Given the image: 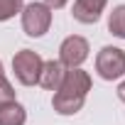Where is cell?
<instances>
[{"instance_id": "cell-10", "label": "cell", "mask_w": 125, "mask_h": 125, "mask_svg": "<svg viewBox=\"0 0 125 125\" xmlns=\"http://www.w3.org/2000/svg\"><path fill=\"white\" fill-rule=\"evenodd\" d=\"M22 8H25L22 0H0V22L12 20L17 12H22Z\"/></svg>"}, {"instance_id": "cell-8", "label": "cell", "mask_w": 125, "mask_h": 125, "mask_svg": "<svg viewBox=\"0 0 125 125\" xmlns=\"http://www.w3.org/2000/svg\"><path fill=\"white\" fill-rule=\"evenodd\" d=\"M27 123V110L17 101L0 105V125H25Z\"/></svg>"}, {"instance_id": "cell-6", "label": "cell", "mask_w": 125, "mask_h": 125, "mask_svg": "<svg viewBox=\"0 0 125 125\" xmlns=\"http://www.w3.org/2000/svg\"><path fill=\"white\" fill-rule=\"evenodd\" d=\"M66 66L61 64L59 59H49V61H44L42 64V71H39V86L42 88H47V91H59L61 88V83H64V79H66Z\"/></svg>"}, {"instance_id": "cell-2", "label": "cell", "mask_w": 125, "mask_h": 125, "mask_svg": "<svg viewBox=\"0 0 125 125\" xmlns=\"http://www.w3.org/2000/svg\"><path fill=\"white\" fill-rule=\"evenodd\" d=\"M42 64H44V59H42L37 52H32V49H20V52L12 56L15 79H17L22 86H34V83L39 81Z\"/></svg>"}, {"instance_id": "cell-3", "label": "cell", "mask_w": 125, "mask_h": 125, "mask_svg": "<svg viewBox=\"0 0 125 125\" xmlns=\"http://www.w3.org/2000/svg\"><path fill=\"white\" fill-rule=\"evenodd\" d=\"M52 27V10L44 3H30L22 8V30L27 37H44Z\"/></svg>"}, {"instance_id": "cell-13", "label": "cell", "mask_w": 125, "mask_h": 125, "mask_svg": "<svg viewBox=\"0 0 125 125\" xmlns=\"http://www.w3.org/2000/svg\"><path fill=\"white\" fill-rule=\"evenodd\" d=\"M115 93H118V98L125 103V81H120V83H118V91H115Z\"/></svg>"}, {"instance_id": "cell-14", "label": "cell", "mask_w": 125, "mask_h": 125, "mask_svg": "<svg viewBox=\"0 0 125 125\" xmlns=\"http://www.w3.org/2000/svg\"><path fill=\"white\" fill-rule=\"evenodd\" d=\"M0 76H5V71H3V61H0Z\"/></svg>"}, {"instance_id": "cell-5", "label": "cell", "mask_w": 125, "mask_h": 125, "mask_svg": "<svg viewBox=\"0 0 125 125\" xmlns=\"http://www.w3.org/2000/svg\"><path fill=\"white\" fill-rule=\"evenodd\" d=\"M88 52H91L88 39L81 34H71L59 44V61L66 69H81V64L88 59Z\"/></svg>"}, {"instance_id": "cell-4", "label": "cell", "mask_w": 125, "mask_h": 125, "mask_svg": "<svg viewBox=\"0 0 125 125\" xmlns=\"http://www.w3.org/2000/svg\"><path fill=\"white\" fill-rule=\"evenodd\" d=\"M96 71L103 81H115L125 74V52L120 47H103L96 56Z\"/></svg>"}, {"instance_id": "cell-9", "label": "cell", "mask_w": 125, "mask_h": 125, "mask_svg": "<svg viewBox=\"0 0 125 125\" xmlns=\"http://www.w3.org/2000/svg\"><path fill=\"white\" fill-rule=\"evenodd\" d=\"M108 32L118 39H125V5L113 8V12L108 17Z\"/></svg>"}, {"instance_id": "cell-12", "label": "cell", "mask_w": 125, "mask_h": 125, "mask_svg": "<svg viewBox=\"0 0 125 125\" xmlns=\"http://www.w3.org/2000/svg\"><path fill=\"white\" fill-rule=\"evenodd\" d=\"M66 3H69V0H44V5H47L52 12H54V10H61V8H64Z\"/></svg>"}, {"instance_id": "cell-1", "label": "cell", "mask_w": 125, "mask_h": 125, "mask_svg": "<svg viewBox=\"0 0 125 125\" xmlns=\"http://www.w3.org/2000/svg\"><path fill=\"white\" fill-rule=\"evenodd\" d=\"M88 91H91V76H88V71H83V69H69L61 88L52 98L54 113H59V115H76L83 108Z\"/></svg>"}, {"instance_id": "cell-11", "label": "cell", "mask_w": 125, "mask_h": 125, "mask_svg": "<svg viewBox=\"0 0 125 125\" xmlns=\"http://www.w3.org/2000/svg\"><path fill=\"white\" fill-rule=\"evenodd\" d=\"M15 101V88L12 83L5 79V76H0V105H8Z\"/></svg>"}, {"instance_id": "cell-7", "label": "cell", "mask_w": 125, "mask_h": 125, "mask_svg": "<svg viewBox=\"0 0 125 125\" xmlns=\"http://www.w3.org/2000/svg\"><path fill=\"white\" fill-rule=\"evenodd\" d=\"M105 5H108V0H76L71 15H74V20L81 22V25H96V22L101 20Z\"/></svg>"}]
</instances>
